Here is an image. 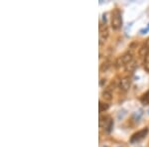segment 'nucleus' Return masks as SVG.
I'll list each match as a JSON object with an SVG mask.
<instances>
[{
  "mask_svg": "<svg viewBox=\"0 0 149 147\" xmlns=\"http://www.w3.org/2000/svg\"><path fill=\"white\" fill-rule=\"evenodd\" d=\"M122 26V16L119 9L115 8L111 12V27L113 30H118Z\"/></svg>",
  "mask_w": 149,
  "mask_h": 147,
  "instance_id": "1",
  "label": "nucleus"
},
{
  "mask_svg": "<svg viewBox=\"0 0 149 147\" xmlns=\"http://www.w3.org/2000/svg\"><path fill=\"white\" fill-rule=\"evenodd\" d=\"M131 61H133V56L131 53L127 52L123 54L122 56L118 57L115 61V67L116 68H120V67H125L127 64H129Z\"/></svg>",
  "mask_w": 149,
  "mask_h": 147,
  "instance_id": "2",
  "label": "nucleus"
},
{
  "mask_svg": "<svg viewBox=\"0 0 149 147\" xmlns=\"http://www.w3.org/2000/svg\"><path fill=\"white\" fill-rule=\"evenodd\" d=\"M109 28H107V24H100V34H98V37H100V44L102 45L105 42V40L109 37Z\"/></svg>",
  "mask_w": 149,
  "mask_h": 147,
  "instance_id": "3",
  "label": "nucleus"
},
{
  "mask_svg": "<svg viewBox=\"0 0 149 147\" xmlns=\"http://www.w3.org/2000/svg\"><path fill=\"white\" fill-rule=\"evenodd\" d=\"M147 133H148V128H147V127H145V128L139 130V131L135 132V133H134L133 135L131 136L130 142H131V143H135V142L140 141L141 139H143L144 137L147 135Z\"/></svg>",
  "mask_w": 149,
  "mask_h": 147,
  "instance_id": "4",
  "label": "nucleus"
},
{
  "mask_svg": "<svg viewBox=\"0 0 149 147\" xmlns=\"http://www.w3.org/2000/svg\"><path fill=\"white\" fill-rule=\"evenodd\" d=\"M130 84H131V79L129 77H124L122 78L118 83V88H120L121 91H126L130 88Z\"/></svg>",
  "mask_w": 149,
  "mask_h": 147,
  "instance_id": "5",
  "label": "nucleus"
},
{
  "mask_svg": "<svg viewBox=\"0 0 149 147\" xmlns=\"http://www.w3.org/2000/svg\"><path fill=\"white\" fill-rule=\"evenodd\" d=\"M148 53H149V39L145 41V43L142 45V47L140 48V51H139V54L143 57H145Z\"/></svg>",
  "mask_w": 149,
  "mask_h": 147,
  "instance_id": "6",
  "label": "nucleus"
},
{
  "mask_svg": "<svg viewBox=\"0 0 149 147\" xmlns=\"http://www.w3.org/2000/svg\"><path fill=\"white\" fill-rule=\"evenodd\" d=\"M136 67H137V62L133 60V61H131L129 64H127L126 66L124 67V69H125V72H127V73H132V72L136 69Z\"/></svg>",
  "mask_w": 149,
  "mask_h": 147,
  "instance_id": "7",
  "label": "nucleus"
},
{
  "mask_svg": "<svg viewBox=\"0 0 149 147\" xmlns=\"http://www.w3.org/2000/svg\"><path fill=\"white\" fill-rule=\"evenodd\" d=\"M140 100H141V102H142L143 105H149V91H147L142 96H141Z\"/></svg>",
  "mask_w": 149,
  "mask_h": 147,
  "instance_id": "8",
  "label": "nucleus"
},
{
  "mask_svg": "<svg viewBox=\"0 0 149 147\" xmlns=\"http://www.w3.org/2000/svg\"><path fill=\"white\" fill-rule=\"evenodd\" d=\"M109 105H107V102H100V105H98V108H100V111L102 112V111H105L107 109H109Z\"/></svg>",
  "mask_w": 149,
  "mask_h": 147,
  "instance_id": "9",
  "label": "nucleus"
},
{
  "mask_svg": "<svg viewBox=\"0 0 149 147\" xmlns=\"http://www.w3.org/2000/svg\"><path fill=\"white\" fill-rule=\"evenodd\" d=\"M144 68L147 72H149V53L144 57Z\"/></svg>",
  "mask_w": 149,
  "mask_h": 147,
  "instance_id": "10",
  "label": "nucleus"
},
{
  "mask_svg": "<svg viewBox=\"0 0 149 147\" xmlns=\"http://www.w3.org/2000/svg\"><path fill=\"white\" fill-rule=\"evenodd\" d=\"M112 127H113V121H112L111 119H109V121L107 122V125H105V130H107V132H110L112 129Z\"/></svg>",
  "mask_w": 149,
  "mask_h": 147,
  "instance_id": "11",
  "label": "nucleus"
},
{
  "mask_svg": "<svg viewBox=\"0 0 149 147\" xmlns=\"http://www.w3.org/2000/svg\"><path fill=\"white\" fill-rule=\"evenodd\" d=\"M102 95H103V98H107V100H111V93H110L109 91H103V93H102Z\"/></svg>",
  "mask_w": 149,
  "mask_h": 147,
  "instance_id": "12",
  "label": "nucleus"
},
{
  "mask_svg": "<svg viewBox=\"0 0 149 147\" xmlns=\"http://www.w3.org/2000/svg\"><path fill=\"white\" fill-rule=\"evenodd\" d=\"M147 29H148V30H149V24H148V27H147Z\"/></svg>",
  "mask_w": 149,
  "mask_h": 147,
  "instance_id": "13",
  "label": "nucleus"
},
{
  "mask_svg": "<svg viewBox=\"0 0 149 147\" xmlns=\"http://www.w3.org/2000/svg\"><path fill=\"white\" fill-rule=\"evenodd\" d=\"M102 147H105V146H102Z\"/></svg>",
  "mask_w": 149,
  "mask_h": 147,
  "instance_id": "14",
  "label": "nucleus"
}]
</instances>
